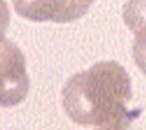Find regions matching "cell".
I'll return each mask as SVG.
<instances>
[{"mask_svg": "<svg viewBox=\"0 0 146 130\" xmlns=\"http://www.w3.org/2000/svg\"><path fill=\"white\" fill-rule=\"evenodd\" d=\"M30 90L25 57L9 40L0 41V106L13 107L22 103Z\"/></svg>", "mask_w": 146, "mask_h": 130, "instance_id": "cell-2", "label": "cell"}, {"mask_svg": "<svg viewBox=\"0 0 146 130\" xmlns=\"http://www.w3.org/2000/svg\"><path fill=\"white\" fill-rule=\"evenodd\" d=\"M132 56L136 65L146 75V30L136 34L132 44Z\"/></svg>", "mask_w": 146, "mask_h": 130, "instance_id": "cell-5", "label": "cell"}, {"mask_svg": "<svg viewBox=\"0 0 146 130\" xmlns=\"http://www.w3.org/2000/svg\"><path fill=\"white\" fill-rule=\"evenodd\" d=\"M130 99V78L113 60L96 63L74 74L62 90L65 113L74 123L84 127L129 124L127 105Z\"/></svg>", "mask_w": 146, "mask_h": 130, "instance_id": "cell-1", "label": "cell"}, {"mask_svg": "<svg viewBox=\"0 0 146 130\" xmlns=\"http://www.w3.org/2000/svg\"><path fill=\"white\" fill-rule=\"evenodd\" d=\"M122 18L127 27L135 34L146 30V0H127Z\"/></svg>", "mask_w": 146, "mask_h": 130, "instance_id": "cell-4", "label": "cell"}, {"mask_svg": "<svg viewBox=\"0 0 146 130\" xmlns=\"http://www.w3.org/2000/svg\"><path fill=\"white\" fill-rule=\"evenodd\" d=\"M95 0H11L22 17L33 22L70 23L84 16Z\"/></svg>", "mask_w": 146, "mask_h": 130, "instance_id": "cell-3", "label": "cell"}, {"mask_svg": "<svg viewBox=\"0 0 146 130\" xmlns=\"http://www.w3.org/2000/svg\"><path fill=\"white\" fill-rule=\"evenodd\" d=\"M10 23V13L5 0H0V41L3 39Z\"/></svg>", "mask_w": 146, "mask_h": 130, "instance_id": "cell-6", "label": "cell"}, {"mask_svg": "<svg viewBox=\"0 0 146 130\" xmlns=\"http://www.w3.org/2000/svg\"><path fill=\"white\" fill-rule=\"evenodd\" d=\"M129 124H121V125H111V127H100L97 130H127Z\"/></svg>", "mask_w": 146, "mask_h": 130, "instance_id": "cell-7", "label": "cell"}]
</instances>
